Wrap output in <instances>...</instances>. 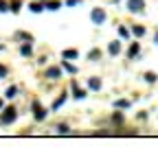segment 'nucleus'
Here are the masks:
<instances>
[{
  "label": "nucleus",
  "instance_id": "nucleus-15",
  "mask_svg": "<svg viewBox=\"0 0 158 151\" xmlns=\"http://www.w3.org/2000/svg\"><path fill=\"white\" fill-rule=\"evenodd\" d=\"M156 79H158L156 72H145V81H147V83H156Z\"/></svg>",
  "mask_w": 158,
  "mask_h": 151
},
{
  "label": "nucleus",
  "instance_id": "nucleus-26",
  "mask_svg": "<svg viewBox=\"0 0 158 151\" xmlns=\"http://www.w3.org/2000/svg\"><path fill=\"white\" fill-rule=\"evenodd\" d=\"M0 11H7V5L2 2V0H0Z\"/></svg>",
  "mask_w": 158,
  "mask_h": 151
},
{
  "label": "nucleus",
  "instance_id": "nucleus-11",
  "mask_svg": "<svg viewBox=\"0 0 158 151\" xmlns=\"http://www.w3.org/2000/svg\"><path fill=\"white\" fill-rule=\"evenodd\" d=\"M73 92H75V99H84V97H86V92L79 90V85H77L75 81H73Z\"/></svg>",
  "mask_w": 158,
  "mask_h": 151
},
{
  "label": "nucleus",
  "instance_id": "nucleus-3",
  "mask_svg": "<svg viewBox=\"0 0 158 151\" xmlns=\"http://www.w3.org/2000/svg\"><path fill=\"white\" fill-rule=\"evenodd\" d=\"M90 20H92L94 24H103V22H106V11H103V9H92Z\"/></svg>",
  "mask_w": 158,
  "mask_h": 151
},
{
  "label": "nucleus",
  "instance_id": "nucleus-12",
  "mask_svg": "<svg viewBox=\"0 0 158 151\" xmlns=\"http://www.w3.org/2000/svg\"><path fill=\"white\" fill-rule=\"evenodd\" d=\"M132 33H134L136 37H143V35H145V26H141V24H134Z\"/></svg>",
  "mask_w": 158,
  "mask_h": 151
},
{
  "label": "nucleus",
  "instance_id": "nucleus-21",
  "mask_svg": "<svg viewBox=\"0 0 158 151\" xmlns=\"http://www.w3.org/2000/svg\"><path fill=\"white\" fill-rule=\"evenodd\" d=\"M57 131H59V134H68V125H57Z\"/></svg>",
  "mask_w": 158,
  "mask_h": 151
},
{
  "label": "nucleus",
  "instance_id": "nucleus-29",
  "mask_svg": "<svg viewBox=\"0 0 158 151\" xmlns=\"http://www.w3.org/2000/svg\"><path fill=\"white\" fill-rule=\"evenodd\" d=\"M0 50H2V44H0Z\"/></svg>",
  "mask_w": 158,
  "mask_h": 151
},
{
  "label": "nucleus",
  "instance_id": "nucleus-25",
  "mask_svg": "<svg viewBox=\"0 0 158 151\" xmlns=\"http://www.w3.org/2000/svg\"><path fill=\"white\" fill-rule=\"evenodd\" d=\"M18 9H20V2H18V0H15V2L11 5V11H18Z\"/></svg>",
  "mask_w": 158,
  "mask_h": 151
},
{
  "label": "nucleus",
  "instance_id": "nucleus-4",
  "mask_svg": "<svg viewBox=\"0 0 158 151\" xmlns=\"http://www.w3.org/2000/svg\"><path fill=\"white\" fill-rule=\"evenodd\" d=\"M33 114H35V121H44V118H46V109L35 101V103H33Z\"/></svg>",
  "mask_w": 158,
  "mask_h": 151
},
{
  "label": "nucleus",
  "instance_id": "nucleus-17",
  "mask_svg": "<svg viewBox=\"0 0 158 151\" xmlns=\"http://www.w3.org/2000/svg\"><path fill=\"white\" fill-rule=\"evenodd\" d=\"M31 11H33V13H40V11H44V5H42V2H40V5H37V2H33V5H31Z\"/></svg>",
  "mask_w": 158,
  "mask_h": 151
},
{
  "label": "nucleus",
  "instance_id": "nucleus-24",
  "mask_svg": "<svg viewBox=\"0 0 158 151\" xmlns=\"http://www.w3.org/2000/svg\"><path fill=\"white\" fill-rule=\"evenodd\" d=\"M79 2H81V0H66L68 7H75V5H79Z\"/></svg>",
  "mask_w": 158,
  "mask_h": 151
},
{
  "label": "nucleus",
  "instance_id": "nucleus-7",
  "mask_svg": "<svg viewBox=\"0 0 158 151\" xmlns=\"http://www.w3.org/2000/svg\"><path fill=\"white\" fill-rule=\"evenodd\" d=\"M88 88L90 90H101V81H99V77H90L88 79Z\"/></svg>",
  "mask_w": 158,
  "mask_h": 151
},
{
  "label": "nucleus",
  "instance_id": "nucleus-13",
  "mask_svg": "<svg viewBox=\"0 0 158 151\" xmlns=\"http://www.w3.org/2000/svg\"><path fill=\"white\" fill-rule=\"evenodd\" d=\"M20 53L24 55V57H29V55L33 53V48H31V44H24V46H20Z\"/></svg>",
  "mask_w": 158,
  "mask_h": 151
},
{
  "label": "nucleus",
  "instance_id": "nucleus-8",
  "mask_svg": "<svg viewBox=\"0 0 158 151\" xmlns=\"http://www.w3.org/2000/svg\"><path fill=\"white\" fill-rule=\"evenodd\" d=\"M138 50H141V44H138V42H134L132 46H130V50H127V57L132 59V57H136V55H138Z\"/></svg>",
  "mask_w": 158,
  "mask_h": 151
},
{
  "label": "nucleus",
  "instance_id": "nucleus-6",
  "mask_svg": "<svg viewBox=\"0 0 158 151\" xmlns=\"http://www.w3.org/2000/svg\"><path fill=\"white\" fill-rule=\"evenodd\" d=\"M108 53H110V55H118V53H121V42H110Z\"/></svg>",
  "mask_w": 158,
  "mask_h": 151
},
{
  "label": "nucleus",
  "instance_id": "nucleus-27",
  "mask_svg": "<svg viewBox=\"0 0 158 151\" xmlns=\"http://www.w3.org/2000/svg\"><path fill=\"white\" fill-rule=\"evenodd\" d=\"M154 44H156V46H158V33H156V35H154Z\"/></svg>",
  "mask_w": 158,
  "mask_h": 151
},
{
  "label": "nucleus",
  "instance_id": "nucleus-14",
  "mask_svg": "<svg viewBox=\"0 0 158 151\" xmlns=\"http://www.w3.org/2000/svg\"><path fill=\"white\" fill-rule=\"evenodd\" d=\"M64 101H66V94H62V97H59L55 103H53V109H59V107H62L64 105Z\"/></svg>",
  "mask_w": 158,
  "mask_h": 151
},
{
  "label": "nucleus",
  "instance_id": "nucleus-5",
  "mask_svg": "<svg viewBox=\"0 0 158 151\" xmlns=\"http://www.w3.org/2000/svg\"><path fill=\"white\" fill-rule=\"evenodd\" d=\"M59 77H62V68L53 66V68H48V70H46V79H51V81H57Z\"/></svg>",
  "mask_w": 158,
  "mask_h": 151
},
{
  "label": "nucleus",
  "instance_id": "nucleus-23",
  "mask_svg": "<svg viewBox=\"0 0 158 151\" xmlns=\"http://www.w3.org/2000/svg\"><path fill=\"white\" fill-rule=\"evenodd\" d=\"M5 77H7V68L0 66V79H5Z\"/></svg>",
  "mask_w": 158,
  "mask_h": 151
},
{
  "label": "nucleus",
  "instance_id": "nucleus-20",
  "mask_svg": "<svg viewBox=\"0 0 158 151\" xmlns=\"http://www.w3.org/2000/svg\"><path fill=\"white\" fill-rule=\"evenodd\" d=\"M114 105H116V107H130V101H125V99H121V101H116Z\"/></svg>",
  "mask_w": 158,
  "mask_h": 151
},
{
  "label": "nucleus",
  "instance_id": "nucleus-19",
  "mask_svg": "<svg viewBox=\"0 0 158 151\" xmlns=\"http://www.w3.org/2000/svg\"><path fill=\"white\" fill-rule=\"evenodd\" d=\"M64 68H66V70H68L70 74H77V68H75V66H70L68 62H64Z\"/></svg>",
  "mask_w": 158,
  "mask_h": 151
},
{
  "label": "nucleus",
  "instance_id": "nucleus-22",
  "mask_svg": "<svg viewBox=\"0 0 158 151\" xmlns=\"http://www.w3.org/2000/svg\"><path fill=\"white\" fill-rule=\"evenodd\" d=\"M88 59L92 62V59H99V50H90V55H88Z\"/></svg>",
  "mask_w": 158,
  "mask_h": 151
},
{
  "label": "nucleus",
  "instance_id": "nucleus-9",
  "mask_svg": "<svg viewBox=\"0 0 158 151\" xmlns=\"http://www.w3.org/2000/svg\"><path fill=\"white\" fill-rule=\"evenodd\" d=\"M59 7H62V2H59V0H48V2L44 5V9H51V11H57Z\"/></svg>",
  "mask_w": 158,
  "mask_h": 151
},
{
  "label": "nucleus",
  "instance_id": "nucleus-18",
  "mask_svg": "<svg viewBox=\"0 0 158 151\" xmlns=\"http://www.w3.org/2000/svg\"><path fill=\"white\" fill-rule=\"evenodd\" d=\"M118 35H121L123 40H127V37H130V31H127L125 26H118Z\"/></svg>",
  "mask_w": 158,
  "mask_h": 151
},
{
  "label": "nucleus",
  "instance_id": "nucleus-28",
  "mask_svg": "<svg viewBox=\"0 0 158 151\" xmlns=\"http://www.w3.org/2000/svg\"><path fill=\"white\" fill-rule=\"evenodd\" d=\"M0 109H2V101H0Z\"/></svg>",
  "mask_w": 158,
  "mask_h": 151
},
{
  "label": "nucleus",
  "instance_id": "nucleus-2",
  "mask_svg": "<svg viewBox=\"0 0 158 151\" xmlns=\"http://www.w3.org/2000/svg\"><path fill=\"white\" fill-rule=\"evenodd\" d=\"M145 9V0H127V11L130 13H141Z\"/></svg>",
  "mask_w": 158,
  "mask_h": 151
},
{
  "label": "nucleus",
  "instance_id": "nucleus-1",
  "mask_svg": "<svg viewBox=\"0 0 158 151\" xmlns=\"http://www.w3.org/2000/svg\"><path fill=\"white\" fill-rule=\"evenodd\" d=\"M15 118H18V112H15V107H7V109L2 112V118H0V121H2V125H11Z\"/></svg>",
  "mask_w": 158,
  "mask_h": 151
},
{
  "label": "nucleus",
  "instance_id": "nucleus-10",
  "mask_svg": "<svg viewBox=\"0 0 158 151\" xmlns=\"http://www.w3.org/2000/svg\"><path fill=\"white\" fill-rule=\"evenodd\" d=\"M79 57V53L75 50V48H68V50H64V59H77Z\"/></svg>",
  "mask_w": 158,
  "mask_h": 151
},
{
  "label": "nucleus",
  "instance_id": "nucleus-16",
  "mask_svg": "<svg viewBox=\"0 0 158 151\" xmlns=\"http://www.w3.org/2000/svg\"><path fill=\"white\" fill-rule=\"evenodd\" d=\"M15 94H18V88H15V85H11V88L7 90L5 97H7V99H15Z\"/></svg>",
  "mask_w": 158,
  "mask_h": 151
}]
</instances>
